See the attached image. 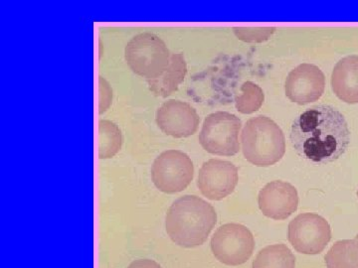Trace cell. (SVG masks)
<instances>
[{
	"instance_id": "6da1fadb",
	"label": "cell",
	"mask_w": 358,
	"mask_h": 268,
	"mask_svg": "<svg viewBox=\"0 0 358 268\" xmlns=\"http://www.w3.org/2000/svg\"><path fill=\"white\" fill-rule=\"evenodd\" d=\"M289 140L303 158L315 163H331L343 156L350 147V131L338 110L319 105L294 119Z\"/></svg>"
},
{
	"instance_id": "7a4b0ae2",
	"label": "cell",
	"mask_w": 358,
	"mask_h": 268,
	"mask_svg": "<svg viewBox=\"0 0 358 268\" xmlns=\"http://www.w3.org/2000/svg\"><path fill=\"white\" fill-rule=\"evenodd\" d=\"M217 223L212 204L195 195H185L173 202L166 217V229L171 241L181 248L202 246Z\"/></svg>"
},
{
	"instance_id": "3957f363",
	"label": "cell",
	"mask_w": 358,
	"mask_h": 268,
	"mask_svg": "<svg viewBox=\"0 0 358 268\" xmlns=\"http://www.w3.org/2000/svg\"><path fill=\"white\" fill-rule=\"evenodd\" d=\"M242 151L253 165L268 167L286 154V137L281 128L265 115L249 119L241 133Z\"/></svg>"
},
{
	"instance_id": "277c9868",
	"label": "cell",
	"mask_w": 358,
	"mask_h": 268,
	"mask_svg": "<svg viewBox=\"0 0 358 268\" xmlns=\"http://www.w3.org/2000/svg\"><path fill=\"white\" fill-rule=\"evenodd\" d=\"M171 52L157 35L145 32L133 37L126 48L124 59L134 74L148 80L162 76L171 62Z\"/></svg>"
},
{
	"instance_id": "5b68a950",
	"label": "cell",
	"mask_w": 358,
	"mask_h": 268,
	"mask_svg": "<svg viewBox=\"0 0 358 268\" xmlns=\"http://www.w3.org/2000/svg\"><path fill=\"white\" fill-rule=\"evenodd\" d=\"M242 121L235 114L216 112L207 115L199 133L205 151L217 156H233L240 151L239 133Z\"/></svg>"
},
{
	"instance_id": "8992f818",
	"label": "cell",
	"mask_w": 358,
	"mask_h": 268,
	"mask_svg": "<svg viewBox=\"0 0 358 268\" xmlns=\"http://www.w3.org/2000/svg\"><path fill=\"white\" fill-rule=\"evenodd\" d=\"M150 173L152 183L160 192L176 194L182 192L192 182L194 165L185 152L166 150L155 158Z\"/></svg>"
},
{
	"instance_id": "52a82bcc",
	"label": "cell",
	"mask_w": 358,
	"mask_h": 268,
	"mask_svg": "<svg viewBox=\"0 0 358 268\" xmlns=\"http://www.w3.org/2000/svg\"><path fill=\"white\" fill-rule=\"evenodd\" d=\"M210 246L216 260L228 267H238L253 255L255 239L245 225L226 223L216 230Z\"/></svg>"
},
{
	"instance_id": "ba28073f",
	"label": "cell",
	"mask_w": 358,
	"mask_h": 268,
	"mask_svg": "<svg viewBox=\"0 0 358 268\" xmlns=\"http://www.w3.org/2000/svg\"><path fill=\"white\" fill-rule=\"evenodd\" d=\"M289 241L298 253L319 255L331 239V230L326 218L317 214H301L289 225Z\"/></svg>"
},
{
	"instance_id": "9c48e42d",
	"label": "cell",
	"mask_w": 358,
	"mask_h": 268,
	"mask_svg": "<svg viewBox=\"0 0 358 268\" xmlns=\"http://www.w3.org/2000/svg\"><path fill=\"white\" fill-rule=\"evenodd\" d=\"M239 181L238 168L232 162L210 159L200 168L197 186L211 201H221L234 192Z\"/></svg>"
},
{
	"instance_id": "30bf717a",
	"label": "cell",
	"mask_w": 358,
	"mask_h": 268,
	"mask_svg": "<svg viewBox=\"0 0 358 268\" xmlns=\"http://www.w3.org/2000/svg\"><path fill=\"white\" fill-rule=\"evenodd\" d=\"M155 121L162 133L173 138H186L199 131L200 117L188 103L169 100L162 103L155 114Z\"/></svg>"
},
{
	"instance_id": "8fae6325",
	"label": "cell",
	"mask_w": 358,
	"mask_h": 268,
	"mask_svg": "<svg viewBox=\"0 0 358 268\" xmlns=\"http://www.w3.org/2000/svg\"><path fill=\"white\" fill-rule=\"evenodd\" d=\"M326 88V77L317 66L301 64L288 75L285 84L287 98L300 105L317 102Z\"/></svg>"
},
{
	"instance_id": "7c38bea8",
	"label": "cell",
	"mask_w": 358,
	"mask_h": 268,
	"mask_svg": "<svg viewBox=\"0 0 358 268\" xmlns=\"http://www.w3.org/2000/svg\"><path fill=\"white\" fill-rule=\"evenodd\" d=\"M258 203L266 217L277 221L286 220L298 210V191L288 182L272 181L259 193Z\"/></svg>"
},
{
	"instance_id": "4fadbf2b",
	"label": "cell",
	"mask_w": 358,
	"mask_h": 268,
	"mask_svg": "<svg viewBox=\"0 0 358 268\" xmlns=\"http://www.w3.org/2000/svg\"><path fill=\"white\" fill-rule=\"evenodd\" d=\"M331 88L339 100L358 103V56L341 59L331 74Z\"/></svg>"
},
{
	"instance_id": "5bb4252c",
	"label": "cell",
	"mask_w": 358,
	"mask_h": 268,
	"mask_svg": "<svg viewBox=\"0 0 358 268\" xmlns=\"http://www.w3.org/2000/svg\"><path fill=\"white\" fill-rule=\"evenodd\" d=\"M187 74V64L182 53H171V62L162 76L148 80V89L155 96L167 98L178 91Z\"/></svg>"
},
{
	"instance_id": "9a60e30c",
	"label": "cell",
	"mask_w": 358,
	"mask_h": 268,
	"mask_svg": "<svg viewBox=\"0 0 358 268\" xmlns=\"http://www.w3.org/2000/svg\"><path fill=\"white\" fill-rule=\"evenodd\" d=\"M124 137L114 121L100 119L98 124V155L101 160L110 159L122 149Z\"/></svg>"
},
{
	"instance_id": "2e32d148",
	"label": "cell",
	"mask_w": 358,
	"mask_h": 268,
	"mask_svg": "<svg viewBox=\"0 0 358 268\" xmlns=\"http://www.w3.org/2000/svg\"><path fill=\"white\" fill-rule=\"evenodd\" d=\"M252 267L296 268V258L286 244H272L258 253Z\"/></svg>"
},
{
	"instance_id": "e0dca14e",
	"label": "cell",
	"mask_w": 358,
	"mask_h": 268,
	"mask_svg": "<svg viewBox=\"0 0 358 268\" xmlns=\"http://www.w3.org/2000/svg\"><path fill=\"white\" fill-rule=\"evenodd\" d=\"M327 268H358V239L336 241L326 255Z\"/></svg>"
},
{
	"instance_id": "ac0fdd59",
	"label": "cell",
	"mask_w": 358,
	"mask_h": 268,
	"mask_svg": "<svg viewBox=\"0 0 358 268\" xmlns=\"http://www.w3.org/2000/svg\"><path fill=\"white\" fill-rule=\"evenodd\" d=\"M264 100L263 89L253 82H245L241 86V93L235 98V105L241 114H251L261 109Z\"/></svg>"
},
{
	"instance_id": "d6986e66",
	"label": "cell",
	"mask_w": 358,
	"mask_h": 268,
	"mask_svg": "<svg viewBox=\"0 0 358 268\" xmlns=\"http://www.w3.org/2000/svg\"><path fill=\"white\" fill-rule=\"evenodd\" d=\"M275 31V27L233 28V32L236 35L237 38L247 43H262L267 41Z\"/></svg>"
},
{
	"instance_id": "ffe728a7",
	"label": "cell",
	"mask_w": 358,
	"mask_h": 268,
	"mask_svg": "<svg viewBox=\"0 0 358 268\" xmlns=\"http://www.w3.org/2000/svg\"><path fill=\"white\" fill-rule=\"evenodd\" d=\"M114 98V91L106 77L99 76V114L110 109Z\"/></svg>"
},
{
	"instance_id": "44dd1931",
	"label": "cell",
	"mask_w": 358,
	"mask_h": 268,
	"mask_svg": "<svg viewBox=\"0 0 358 268\" xmlns=\"http://www.w3.org/2000/svg\"><path fill=\"white\" fill-rule=\"evenodd\" d=\"M128 268H162L159 263L152 260H134L129 265Z\"/></svg>"
},
{
	"instance_id": "7402d4cb",
	"label": "cell",
	"mask_w": 358,
	"mask_h": 268,
	"mask_svg": "<svg viewBox=\"0 0 358 268\" xmlns=\"http://www.w3.org/2000/svg\"><path fill=\"white\" fill-rule=\"evenodd\" d=\"M355 239H358V234H357V237H355Z\"/></svg>"
},
{
	"instance_id": "603a6c76",
	"label": "cell",
	"mask_w": 358,
	"mask_h": 268,
	"mask_svg": "<svg viewBox=\"0 0 358 268\" xmlns=\"http://www.w3.org/2000/svg\"><path fill=\"white\" fill-rule=\"evenodd\" d=\"M357 197H358V191H357Z\"/></svg>"
}]
</instances>
